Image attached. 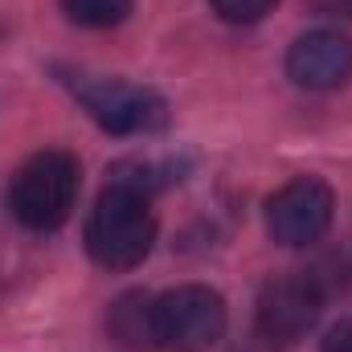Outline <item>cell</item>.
<instances>
[{
  "label": "cell",
  "instance_id": "6da1fadb",
  "mask_svg": "<svg viewBox=\"0 0 352 352\" xmlns=\"http://www.w3.org/2000/svg\"><path fill=\"white\" fill-rule=\"evenodd\" d=\"M156 246V213L144 188L111 180L87 217V250L107 270H131Z\"/></svg>",
  "mask_w": 352,
  "mask_h": 352
},
{
  "label": "cell",
  "instance_id": "7a4b0ae2",
  "mask_svg": "<svg viewBox=\"0 0 352 352\" xmlns=\"http://www.w3.org/2000/svg\"><path fill=\"white\" fill-rule=\"evenodd\" d=\"M78 192H82L78 160L62 148H45L16 168L12 184H8V209L25 230L50 234L70 221Z\"/></svg>",
  "mask_w": 352,
  "mask_h": 352
},
{
  "label": "cell",
  "instance_id": "3957f363",
  "mask_svg": "<svg viewBox=\"0 0 352 352\" xmlns=\"http://www.w3.org/2000/svg\"><path fill=\"white\" fill-rule=\"evenodd\" d=\"M62 82L74 90V98L90 111V119L111 135H152L168 123V102L152 87L87 74V70H62Z\"/></svg>",
  "mask_w": 352,
  "mask_h": 352
},
{
  "label": "cell",
  "instance_id": "277c9868",
  "mask_svg": "<svg viewBox=\"0 0 352 352\" xmlns=\"http://www.w3.org/2000/svg\"><path fill=\"white\" fill-rule=\"evenodd\" d=\"M226 299L205 283H180L152 299V340L164 352H205L226 336Z\"/></svg>",
  "mask_w": 352,
  "mask_h": 352
},
{
  "label": "cell",
  "instance_id": "5b68a950",
  "mask_svg": "<svg viewBox=\"0 0 352 352\" xmlns=\"http://www.w3.org/2000/svg\"><path fill=\"white\" fill-rule=\"evenodd\" d=\"M324 283L320 274L311 270H295V274H274L258 291V307H254V324H258V336L270 344H295L303 340L320 311H324Z\"/></svg>",
  "mask_w": 352,
  "mask_h": 352
},
{
  "label": "cell",
  "instance_id": "8992f818",
  "mask_svg": "<svg viewBox=\"0 0 352 352\" xmlns=\"http://www.w3.org/2000/svg\"><path fill=\"white\" fill-rule=\"evenodd\" d=\"M336 213V197L320 176H295L266 201V230L278 246H316Z\"/></svg>",
  "mask_w": 352,
  "mask_h": 352
},
{
  "label": "cell",
  "instance_id": "52a82bcc",
  "mask_svg": "<svg viewBox=\"0 0 352 352\" xmlns=\"http://www.w3.org/2000/svg\"><path fill=\"white\" fill-rule=\"evenodd\" d=\"M287 74L303 90H340L352 78V37L340 29H311L295 37Z\"/></svg>",
  "mask_w": 352,
  "mask_h": 352
},
{
  "label": "cell",
  "instance_id": "ba28073f",
  "mask_svg": "<svg viewBox=\"0 0 352 352\" xmlns=\"http://www.w3.org/2000/svg\"><path fill=\"white\" fill-rule=\"evenodd\" d=\"M107 324H111V336L123 349H135V352L156 349V340H152V295H144V291L119 295Z\"/></svg>",
  "mask_w": 352,
  "mask_h": 352
},
{
  "label": "cell",
  "instance_id": "9c48e42d",
  "mask_svg": "<svg viewBox=\"0 0 352 352\" xmlns=\"http://www.w3.org/2000/svg\"><path fill=\"white\" fill-rule=\"evenodd\" d=\"M62 4H66L70 21H78L87 29H111V25L127 21L135 0H62Z\"/></svg>",
  "mask_w": 352,
  "mask_h": 352
},
{
  "label": "cell",
  "instance_id": "30bf717a",
  "mask_svg": "<svg viewBox=\"0 0 352 352\" xmlns=\"http://www.w3.org/2000/svg\"><path fill=\"white\" fill-rule=\"evenodd\" d=\"M209 4H213V12H217L221 21H230V25H254V21H263L278 0H209Z\"/></svg>",
  "mask_w": 352,
  "mask_h": 352
},
{
  "label": "cell",
  "instance_id": "8fae6325",
  "mask_svg": "<svg viewBox=\"0 0 352 352\" xmlns=\"http://www.w3.org/2000/svg\"><path fill=\"white\" fill-rule=\"evenodd\" d=\"M324 352H352V320L336 324V328L328 332V340H324Z\"/></svg>",
  "mask_w": 352,
  "mask_h": 352
},
{
  "label": "cell",
  "instance_id": "7c38bea8",
  "mask_svg": "<svg viewBox=\"0 0 352 352\" xmlns=\"http://www.w3.org/2000/svg\"><path fill=\"white\" fill-rule=\"evenodd\" d=\"M311 8L320 16H344V21H352V0H311Z\"/></svg>",
  "mask_w": 352,
  "mask_h": 352
}]
</instances>
